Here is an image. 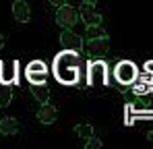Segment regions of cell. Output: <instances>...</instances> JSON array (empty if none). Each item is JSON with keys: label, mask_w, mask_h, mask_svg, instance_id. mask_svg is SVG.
Returning <instances> with one entry per match:
<instances>
[{"label": "cell", "mask_w": 153, "mask_h": 149, "mask_svg": "<svg viewBox=\"0 0 153 149\" xmlns=\"http://www.w3.org/2000/svg\"><path fill=\"white\" fill-rule=\"evenodd\" d=\"M149 139H151V141H153V133H149Z\"/></svg>", "instance_id": "cell-22"}, {"label": "cell", "mask_w": 153, "mask_h": 149, "mask_svg": "<svg viewBox=\"0 0 153 149\" xmlns=\"http://www.w3.org/2000/svg\"><path fill=\"white\" fill-rule=\"evenodd\" d=\"M54 74L60 83L73 85L79 81V52L64 50L54 60Z\"/></svg>", "instance_id": "cell-1"}, {"label": "cell", "mask_w": 153, "mask_h": 149, "mask_svg": "<svg viewBox=\"0 0 153 149\" xmlns=\"http://www.w3.org/2000/svg\"><path fill=\"white\" fill-rule=\"evenodd\" d=\"M83 2H91V4H95V2H97V0H83Z\"/></svg>", "instance_id": "cell-21"}, {"label": "cell", "mask_w": 153, "mask_h": 149, "mask_svg": "<svg viewBox=\"0 0 153 149\" xmlns=\"http://www.w3.org/2000/svg\"><path fill=\"white\" fill-rule=\"evenodd\" d=\"M134 108H137V110H147V101H145V99H139V101L134 104Z\"/></svg>", "instance_id": "cell-18"}, {"label": "cell", "mask_w": 153, "mask_h": 149, "mask_svg": "<svg viewBox=\"0 0 153 149\" xmlns=\"http://www.w3.org/2000/svg\"><path fill=\"white\" fill-rule=\"evenodd\" d=\"M79 17L85 25H102V15L93 8L91 2H83L79 8Z\"/></svg>", "instance_id": "cell-8"}, {"label": "cell", "mask_w": 153, "mask_h": 149, "mask_svg": "<svg viewBox=\"0 0 153 149\" xmlns=\"http://www.w3.org/2000/svg\"><path fill=\"white\" fill-rule=\"evenodd\" d=\"M87 29H85V37L87 39H93V37H102V35H108L105 31H103L102 25H85Z\"/></svg>", "instance_id": "cell-14"}, {"label": "cell", "mask_w": 153, "mask_h": 149, "mask_svg": "<svg viewBox=\"0 0 153 149\" xmlns=\"http://www.w3.org/2000/svg\"><path fill=\"white\" fill-rule=\"evenodd\" d=\"M76 21H79V13H76L75 6H68V2L62 4V6H58V10H56V23L60 25L62 29H71L73 25H76Z\"/></svg>", "instance_id": "cell-2"}, {"label": "cell", "mask_w": 153, "mask_h": 149, "mask_svg": "<svg viewBox=\"0 0 153 149\" xmlns=\"http://www.w3.org/2000/svg\"><path fill=\"white\" fill-rule=\"evenodd\" d=\"M46 74H48V66L42 60H33L27 64V79L31 83H46Z\"/></svg>", "instance_id": "cell-6"}, {"label": "cell", "mask_w": 153, "mask_h": 149, "mask_svg": "<svg viewBox=\"0 0 153 149\" xmlns=\"http://www.w3.org/2000/svg\"><path fill=\"white\" fill-rule=\"evenodd\" d=\"M31 91H33V98L39 104L50 101V89L46 87V83H31Z\"/></svg>", "instance_id": "cell-12"}, {"label": "cell", "mask_w": 153, "mask_h": 149, "mask_svg": "<svg viewBox=\"0 0 153 149\" xmlns=\"http://www.w3.org/2000/svg\"><path fill=\"white\" fill-rule=\"evenodd\" d=\"M13 15H15V19H17L19 23H29V19H31L29 4H27L25 0H15V4H13Z\"/></svg>", "instance_id": "cell-10"}, {"label": "cell", "mask_w": 153, "mask_h": 149, "mask_svg": "<svg viewBox=\"0 0 153 149\" xmlns=\"http://www.w3.org/2000/svg\"><path fill=\"white\" fill-rule=\"evenodd\" d=\"M66 2H68V0H50V4H52V6H56V8L62 6V4H66Z\"/></svg>", "instance_id": "cell-19"}, {"label": "cell", "mask_w": 153, "mask_h": 149, "mask_svg": "<svg viewBox=\"0 0 153 149\" xmlns=\"http://www.w3.org/2000/svg\"><path fill=\"white\" fill-rule=\"evenodd\" d=\"M60 44L64 46L66 50H75V52H83V37L75 33L73 29H64L62 33H60Z\"/></svg>", "instance_id": "cell-7"}, {"label": "cell", "mask_w": 153, "mask_h": 149, "mask_svg": "<svg viewBox=\"0 0 153 149\" xmlns=\"http://www.w3.org/2000/svg\"><path fill=\"white\" fill-rule=\"evenodd\" d=\"M83 48L87 50V54L91 58H102L103 54L110 48V37L102 35V37H93V39H87V44H83Z\"/></svg>", "instance_id": "cell-3"}, {"label": "cell", "mask_w": 153, "mask_h": 149, "mask_svg": "<svg viewBox=\"0 0 153 149\" xmlns=\"http://www.w3.org/2000/svg\"><path fill=\"white\" fill-rule=\"evenodd\" d=\"M75 130H76V135H81V137H83V141H87V139L93 135V128H91L89 124H79Z\"/></svg>", "instance_id": "cell-16"}, {"label": "cell", "mask_w": 153, "mask_h": 149, "mask_svg": "<svg viewBox=\"0 0 153 149\" xmlns=\"http://www.w3.org/2000/svg\"><path fill=\"white\" fill-rule=\"evenodd\" d=\"M17 130H19V122H17L15 118H10V116H4V118L0 120V133H2V135L10 137V135H15Z\"/></svg>", "instance_id": "cell-13"}, {"label": "cell", "mask_w": 153, "mask_h": 149, "mask_svg": "<svg viewBox=\"0 0 153 149\" xmlns=\"http://www.w3.org/2000/svg\"><path fill=\"white\" fill-rule=\"evenodd\" d=\"M116 79L120 81V83H124V85H130L134 79H137V66L130 62V60H122V62H118L116 64Z\"/></svg>", "instance_id": "cell-5"}, {"label": "cell", "mask_w": 153, "mask_h": 149, "mask_svg": "<svg viewBox=\"0 0 153 149\" xmlns=\"http://www.w3.org/2000/svg\"><path fill=\"white\" fill-rule=\"evenodd\" d=\"M37 118H39V122L44 124H52L56 120V108L52 106V104H42V108H39V112H37Z\"/></svg>", "instance_id": "cell-11"}, {"label": "cell", "mask_w": 153, "mask_h": 149, "mask_svg": "<svg viewBox=\"0 0 153 149\" xmlns=\"http://www.w3.org/2000/svg\"><path fill=\"white\" fill-rule=\"evenodd\" d=\"M10 101H13V91H10V87H0V108L10 106Z\"/></svg>", "instance_id": "cell-15"}, {"label": "cell", "mask_w": 153, "mask_h": 149, "mask_svg": "<svg viewBox=\"0 0 153 149\" xmlns=\"http://www.w3.org/2000/svg\"><path fill=\"white\" fill-rule=\"evenodd\" d=\"M17 60H0V81L2 83H17Z\"/></svg>", "instance_id": "cell-9"}, {"label": "cell", "mask_w": 153, "mask_h": 149, "mask_svg": "<svg viewBox=\"0 0 153 149\" xmlns=\"http://www.w3.org/2000/svg\"><path fill=\"white\" fill-rule=\"evenodd\" d=\"M89 83L91 85H105L108 83V66L102 60L89 62Z\"/></svg>", "instance_id": "cell-4"}, {"label": "cell", "mask_w": 153, "mask_h": 149, "mask_svg": "<svg viewBox=\"0 0 153 149\" xmlns=\"http://www.w3.org/2000/svg\"><path fill=\"white\" fill-rule=\"evenodd\" d=\"M87 141H89V143H85V147H87V149H100V147H102V141H100L97 137H93V135H91Z\"/></svg>", "instance_id": "cell-17"}, {"label": "cell", "mask_w": 153, "mask_h": 149, "mask_svg": "<svg viewBox=\"0 0 153 149\" xmlns=\"http://www.w3.org/2000/svg\"><path fill=\"white\" fill-rule=\"evenodd\" d=\"M4 42H6V37H4V35H2V33H0V50L4 48Z\"/></svg>", "instance_id": "cell-20"}]
</instances>
